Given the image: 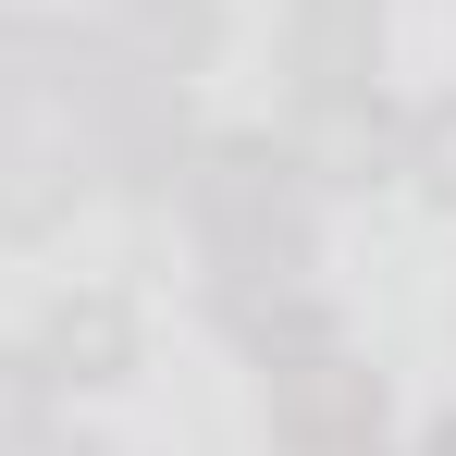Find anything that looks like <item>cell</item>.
<instances>
[{
	"label": "cell",
	"mask_w": 456,
	"mask_h": 456,
	"mask_svg": "<svg viewBox=\"0 0 456 456\" xmlns=\"http://www.w3.org/2000/svg\"><path fill=\"white\" fill-rule=\"evenodd\" d=\"M198 234H210V259H223L234 284H297L308 259V160L272 149V136H223V149L198 160Z\"/></svg>",
	"instance_id": "cell-1"
},
{
	"label": "cell",
	"mask_w": 456,
	"mask_h": 456,
	"mask_svg": "<svg viewBox=\"0 0 456 456\" xmlns=\"http://www.w3.org/2000/svg\"><path fill=\"white\" fill-rule=\"evenodd\" d=\"M284 37H297V75L308 86H346V75H370L382 0H284Z\"/></svg>",
	"instance_id": "cell-2"
},
{
	"label": "cell",
	"mask_w": 456,
	"mask_h": 456,
	"mask_svg": "<svg viewBox=\"0 0 456 456\" xmlns=\"http://www.w3.org/2000/svg\"><path fill=\"white\" fill-rule=\"evenodd\" d=\"M25 370H37V382H111V370H136V321H124L111 297H75Z\"/></svg>",
	"instance_id": "cell-3"
},
{
	"label": "cell",
	"mask_w": 456,
	"mask_h": 456,
	"mask_svg": "<svg viewBox=\"0 0 456 456\" xmlns=\"http://www.w3.org/2000/svg\"><path fill=\"white\" fill-rule=\"evenodd\" d=\"M407 173H419V185H432V198L456 210V99H444V111H419V124H407Z\"/></svg>",
	"instance_id": "cell-4"
},
{
	"label": "cell",
	"mask_w": 456,
	"mask_h": 456,
	"mask_svg": "<svg viewBox=\"0 0 456 456\" xmlns=\"http://www.w3.org/2000/svg\"><path fill=\"white\" fill-rule=\"evenodd\" d=\"M419 456H456V419H444V432H432V444H419Z\"/></svg>",
	"instance_id": "cell-5"
}]
</instances>
